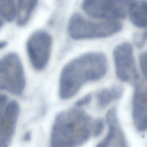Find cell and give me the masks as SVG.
<instances>
[{"label":"cell","instance_id":"obj_1","mask_svg":"<svg viewBox=\"0 0 147 147\" xmlns=\"http://www.w3.org/2000/svg\"><path fill=\"white\" fill-rule=\"evenodd\" d=\"M100 118L93 119L83 110L72 108L56 116L52 128L50 147H79L91 137L100 136Z\"/></svg>","mask_w":147,"mask_h":147},{"label":"cell","instance_id":"obj_2","mask_svg":"<svg viewBox=\"0 0 147 147\" xmlns=\"http://www.w3.org/2000/svg\"><path fill=\"white\" fill-rule=\"evenodd\" d=\"M107 68L106 57L100 52L87 53L70 61L61 73L60 97L63 99L71 98L86 83L101 79L106 75Z\"/></svg>","mask_w":147,"mask_h":147},{"label":"cell","instance_id":"obj_3","mask_svg":"<svg viewBox=\"0 0 147 147\" xmlns=\"http://www.w3.org/2000/svg\"><path fill=\"white\" fill-rule=\"evenodd\" d=\"M122 27L121 24L117 21L95 22L77 13L70 18L68 31L72 38L79 40L108 37L119 32Z\"/></svg>","mask_w":147,"mask_h":147},{"label":"cell","instance_id":"obj_4","mask_svg":"<svg viewBox=\"0 0 147 147\" xmlns=\"http://www.w3.org/2000/svg\"><path fill=\"white\" fill-rule=\"evenodd\" d=\"M25 81L20 60L16 53L4 55L0 61V88L15 95L23 91Z\"/></svg>","mask_w":147,"mask_h":147},{"label":"cell","instance_id":"obj_5","mask_svg":"<svg viewBox=\"0 0 147 147\" xmlns=\"http://www.w3.org/2000/svg\"><path fill=\"white\" fill-rule=\"evenodd\" d=\"M127 3L123 1L86 0L82 6L84 12L91 17L117 21L125 17Z\"/></svg>","mask_w":147,"mask_h":147},{"label":"cell","instance_id":"obj_6","mask_svg":"<svg viewBox=\"0 0 147 147\" xmlns=\"http://www.w3.org/2000/svg\"><path fill=\"white\" fill-rule=\"evenodd\" d=\"M50 35L43 30L36 31L29 37L26 48L30 61L38 70L43 69L48 62L52 45Z\"/></svg>","mask_w":147,"mask_h":147},{"label":"cell","instance_id":"obj_7","mask_svg":"<svg viewBox=\"0 0 147 147\" xmlns=\"http://www.w3.org/2000/svg\"><path fill=\"white\" fill-rule=\"evenodd\" d=\"M113 55L116 73L118 79L127 82L134 76L136 78V67L133 49L127 42L121 43L114 49Z\"/></svg>","mask_w":147,"mask_h":147},{"label":"cell","instance_id":"obj_8","mask_svg":"<svg viewBox=\"0 0 147 147\" xmlns=\"http://www.w3.org/2000/svg\"><path fill=\"white\" fill-rule=\"evenodd\" d=\"M1 113L0 147H8L14 133L20 111L18 102H9Z\"/></svg>","mask_w":147,"mask_h":147},{"label":"cell","instance_id":"obj_9","mask_svg":"<svg viewBox=\"0 0 147 147\" xmlns=\"http://www.w3.org/2000/svg\"><path fill=\"white\" fill-rule=\"evenodd\" d=\"M117 114V111L114 109H110L107 111L106 120L108 127L107 133L95 147H128Z\"/></svg>","mask_w":147,"mask_h":147},{"label":"cell","instance_id":"obj_10","mask_svg":"<svg viewBox=\"0 0 147 147\" xmlns=\"http://www.w3.org/2000/svg\"><path fill=\"white\" fill-rule=\"evenodd\" d=\"M132 117L136 129L139 131H147V88L137 86L133 101Z\"/></svg>","mask_w":147,"mask_h":147},{"label":"cell","instance_id":"obj_11","mask_svg":"<svg viewBox=\"0 0 147 147\" xmlns=\"http://www.w3.org/2000/svg\"><path fill=\"white\" fill-rule=\"evenodd\" d=\"M127 11L130 19L134 25L147 28V1H128Z\"/></svg>","mask_w":147,"mask_h":147},{"label":"cell","instance_id":"obj_12","mask_svg":"<svg viewBox=\"0 0 147 147\" xmlns=\"http://www.w3.org/2000/svg\"><path fill=\"white\" fill-rule=\"evenodd\" d=\"M123 92L122 87L118 85L102 89L97 95L98 106L101 108L106 107L111 102L121 98Z\"/></svg>","mask_w":147,"mask_h":147},{"label":"cell","instance_id":"obj_13","mask_svg":"<svg viewBox=\"0 0 147 147\" xmlns=\"http://www.w3.org/2000/svg\"><path fill=\"white\" fill-rule=\"evenodd\" d=\"M37 1L34 0H19L17 1V22L19 25L26 23L35 7Z\"/></svg>","mask_w":147,"mask_h":147},{"label":"cell","instance_id":"obj_14","mask_svg":"<svg viewBox=\"0 0 147 147\" xmlns=\"http://www.w3.org/2000/svg\"><path fill=\"white\" fill-rule=\"evenodd\" d=\"M14 1L12 0L0 1V12L1 16L6 21L13 20L16 12Z\"/></svg>","mask_w":147,"mask_h":147},{"label":"cell","instance_id":"obj_15","mask_svg":"<svg viewBox=\"0 0 147 147\" xmlns=\"http://www.w3.org/2000/svg\"><path fill=\"white\" fill-rule=\"evenodd\" d=\"M139 62L142 72L147 80V52L141 53L139 56Z\"/></svg>","mask_w":147,"mask_h":147},{"label":"cell","instance_id":"obj_16","mask_svg":"<svg viewBox=\"0 0 147 147\" xmlns=\"http://www.w3.org/2000/svg\"><path fill=\"white\" fill-rule=\"evenodd\" d=\"M134 38L136 46L139 48L142 47L147 40V30L142 33L135 34Z\"/></svg>","mask_w":147,"mask_h":147},{"label":"cell","instance_id":"obj_17","mask_svg":"<svg viewBox=\"0 0 147 147\" xmlns=\"http://www.w3.org/2000/svg\"><path fill=\"white\" fill-rule=\"evenodd\" d=\"M92 98L91 95L88 94L78 100L76 103V105L79 107L86 106L90 103Z\"/></svg>","mask_w":147,"mask_h":147},{"label":"cell","instance_id":"obj_18","mask_svg":"<svg viewBox=\"0 0 147 147\" xmlns=\"http://www.w3.org/2000/svg\"><path fill=\"white\" fill-rule=\"evenodd\" d=\"M7 100V97L4 95H1L0 97V110L3 109L5 105Z\"/></svg>","mask_w":147,"mask_h":147},{"label":"cell","instance_id":"obj_19","mask_svg":"<svg viewBox=\"0 0 147 147\" xmlns=\"http://www.w3.org/2000/svg\"><path fill=\"white\" fill-rule=\"evenodd\" d=\"M6 44V43L5 42H1L0 43V48H3L4 47H5Z\"/></svg>","mask_w":147,"mask_h":147}]
</instances>
